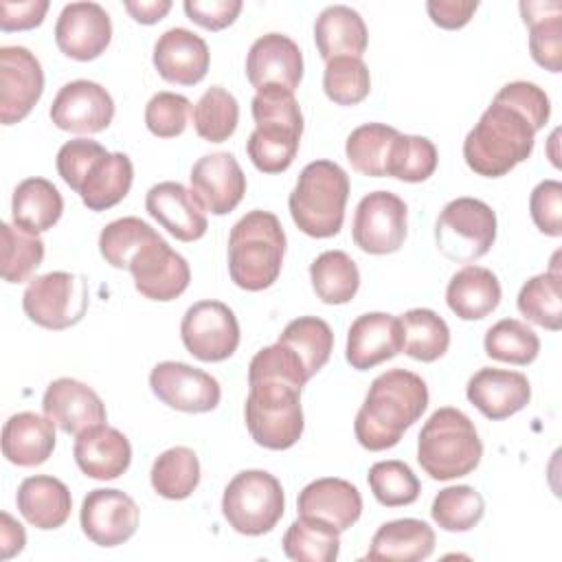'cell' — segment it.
I'll return each mask as SVG.
<instances>
[{"mask_svg": "<svg viewBox=\"0 0 562 562\" xmlns=\"http://www.w3.org/2000/svg\"><path fill=\"white\" fill-rule=\"evenodd\" d=\"M428 406L426 382L406 369H389L380 373L356 415V439L371 452L389 450L400 443Z\"/></svg>", "mask_w": 562, "mask_h": 562, "instance_id": "obj_1", "label": "cell"}, {"mask_svg": "<svg viewBox=\"0 0 562 562\" xmlns=\"http://www.w3.org/2000/svg\"><path fill=\"white\" fill-rule=\"evenodd\" d=\"M533 123L514 105L494 99L463 140L468 167L485 178L507 176L527 160L536 143Z\"/></svg>", "mask_w": 562, "mask_h": 562, "instance_id": "obj_2", "label": "cell"}, {"mask_svg": "<svg viewBox=\"0 0 562 562\" xmlns=\"http://www.w3.org/2000/svg\"><path fill=\"white\" fill-rule=\"evenodd\" d=\"M255 130L248 136L246 151L252 165L263 173L285 171L301 143L303 114L294 92L268 86L257 90L250 103Z\"/></svg>", "mask_w": 562, "mask_h": 562, "instance_id": "obj_3", "label": "cell"}, {"mask_svg": "<svg viewBox=\"0 0 562 562\" xmlns=\"http://www.w3.org/2000/svg\"><path fill=\"white\" fill-rule=\"evenodd\" d=\"M285 233L279 217L255 209L246 213L228 235V274L233 283L248 292L270 288L283 266Z\"/></svg>", "mask_w": 562, "mask_h": 562, "instance_id": "obj_4", "label": "cell"}, {"mask_svg": "<svg viewBox=\"0 0 562 562\" xmlns=\"http://www.w3.org/2000/svg\"><path fill=\"white\" fill-rule=\"evenodd\" d=\"M483 457V443L472 419L452 406L437 408L419 430L417 461L435 481L470 474Z\"/></svg>", "mask_w": 562, "mask_h": 562, "instance_id": "obj_5", "label": "cell"}, {"mask_svg": "<svg viewBox=\"0 0 562 562\" xmlns=\"http://www.w3.org/2000/svg\"><path fill=\"white\" fill-rule=\"evenodd\" d=\"M347 198L349 176L345 169L331 160H314L299 173L288 206L299 231L325 239L342 228Z\"/></svg>", "mask_w": 562, "mask_h": 562, "instance_id": "obj_6", "label": "cell"}, {"mask_svg": "<svg viewBox=\"0 0 562 562\" xmlns=\"http://www.w3.org/2000/svg\"><path fill=\"white\" fill-rule=\"evenodd\" d=\"M301 386L279 375L248 378L246 428L257 446L288 450L303 435Z\"/></svg>", "mask_w": 562, "mask_h": 562, "instance_id": "obj_7", "label": "cell"}, {"mask_svg": "<svg viewBox=\"0 0 562 562\" xmlns=\"http://www.w3.org/2000/svg\"><path fill=\"white\" fill-rule=\"evenodd\" d=\"M285 509L279 479L266 470H244L231 479L222 496L226 522L244 536H261L277 527Z\"/></svg>", "mask_w": 562, "mask_h": 562, "instance_id": "obj_8", "label": "cell"}, {"mask_svg": "<svg viewBox=\"0 0 562 562\" xmlns=\"http://www.w3.org/2000/svg\"><path fill=\"white\" fill-rule=\"evenodd\" d=\"M439 252L457 263H472L496 241V213L476 198H457L443 206L435 224Z\"/></svg>", "mask_w": 562, "mask_h": 562, "instance_id": "obj_9", "label": "cell"}, {"mask_svg": "<svg viewBox=\"0 0 562 562\" xmlns=\"http://www.w3.org/2000/svg\"><path fill=\"white\" fill-rule=\"evenodd\" d=\"M22 310L44 329H68L88 310V283L83 277L64 270L35 277L22 294Z\"/></svg>", "mask_w": 562, "mask_h": 562, "instance_id": "obj_10", "label": "cell"}, {"mask_svg": "<svg viewBox=\"0 0 562 562\" xmlns=\"http://www.w3.org/2000/svg\"><path fill=\"white\" fill-rule=\"evenodd\" d=\"M180 338L193 358L222 362L239 347V323L226 303L198 301L182 316Z\"/></svg>", "mask_w": 562, "mask_h": 562, "instance_id": "obj_11", "label": "cell"}, {"mask_svg": "<svg viewBox=\"0 0 562 562\" xmlns=\"http://www.w3.org/2000/svg\"><path fill=\"white\" fill-rule=\"evenodd\" d=\"M406 202L391 191L367 193L353 213V244L369 255H389L406 239Z\"/></svg>", "mask_w": 562, "mask_h": 562, "instance_id": "obj_12", "label": "cell"}, {"mask_svg": "<svg viewBox=\"0 0 562 562\" xmlns=\"http://www.w3.org/2000/svg\"><path fill=\"white\" fill-rule=\"evenodd\" d=\"M149 386L162 404L182 413H209L222 400L220 382L211 373L176 360L158 362L149 373Z\"/></svg>", "mask_w": 562, "mask_h": 562, "instance_id": "obj_13", "label": "cell"}, {"mask_svg": "<svg viewBox=\"0 0 562 562\" xmlns=\"http://www.w3.org/2000/svg\"><path fill=\"white\" fill-rule=\"evenodd\" d=\"M127 270L134 277V288L151 301H173L178 299L191 281L189 263L182 255L171 250V246L156 235L130 259Z\"/></svg>", "mask_w": 562, "mask_h": 562, "instance_id": "obj_14", "label": "cell"}, {"mask_svg": "<svg viewBox=\"0 0 562 562\" xmlns=\"http://www.w3.org/2000/svg\"><path fill=\"white\" fill-rule=\"evenodd\" d=\"M44 92V72L37 57L24 46L0 48V121L13 125L29 116Z\"/></svg>", "mask_w": 562, "mask_h": 562, "instance_id": "obj_15", "label": "cell"}, {"mask_svg": "<svg viewBox=\"0 0 562 562\" xmlns=\"http://www.w3.org/2000/svg\"><path fill=\"white\" fill-rule=\"evenodd\" d=\"M138 518L140 509L134 498L112 487L88 492L79 512L83 533L99 547H119L127 542L136 533Z\"/></svg>", "mask_w": 562, "mask_h": 562, "instance_id": "obj_16", "label": "cell"}, {"mask_svg": "<svg viewBox=\"0 0 562 562\" xmlns=\"http://www.w3.org/2000/svg\"><path fill=\"white\" fill-rule=\"evenodd\" d=\"M114 119V101L110 92L88 79H75L59 88L50 105V121L72 134L103 132Z\"/></svg>", "mask_w": 562, "mask_h": 562, "instance_id": "obj_17", "label": "cell"}, {"mask_svg": "<svg viewBox=\"0 0 562 562\" xmlns=\"http://www.w3.org/2000/svg\"><path fill=\"white\" fill-rule=\"evenodd\" d=\"M112 40L108 11L97 2H70L55 24L57 48L77 61L97 59Z\"/></svg>", "mask_w": 562, "mask_h": 562, "instance_id": "obj_18", "label": "cell"}, {"mask_svg": "<svg viewBox=\"0 0 562 562\" xmlns=\"http://www.w3.org/2000/svg\"><path fill=\"white\" fill-rule=\"evenodd\" d=\"M246 77L255 90L279 86L294 92L303 79V53L283 33L257 37L246 57Z\"/></svg>", "mask_w": 562, "mask_h": 562, "instance_id": "obj_19", "label": "cell"}, {"mask_svg": "<svg viewBox=\"0 0 562 562\" xmlns=\"http://www.w3.org/2000/svg\"><path fill=\"white\" fill-rule=\"evenodd\" d=\"M189 180L202 209L213 215L231 213L246 193V176L228 151H215L198 158Z\"/></svg>", "mask_w": 562, "mask_h": 562, "instance_id": "obj_20", "label": "cell"}, {"mask_svg": "<svg viewBox=\"0 0 562 562\" xmlns=\"http://www.w3.org/2000/svg\"><path fill=\"white\" fill-rule=\"evenodd\" d=\"M44 415L66 435H79L90 426L105 424L108 413L101 397L75 378L53 380L42 397Z\"/></svg>", "mask_w": 562, "mask_h": 562, "instance_id": "obj_21", "label": "cell"}, {"mask_svg": "<svg viewBox=\"0 0 562 562\" xmlns=\"http://www.w3.org/2000/svg\"><path fill=\"white\" fill-rule=\"evenodd\" d=\"M151 61L165 81L178 86H195L206 77L211 53L200 35L176 26L156 40Z\"/></svg>", "mask_w": 562, "mask_h": 562, "instance_id": "obj_22", "label": "cell"}, {"mask_svg": "<svg viewBox=\"0 0 562 562\" xmlns=\"http://www.w3.org/2000/svg\"><path fill=\"white\" fill-rule=\"evenodd\" d=\"M145 209L169 235L180 241H195L209 228L204 209L193 191L173 180L154 184L145 195Z\"/></svg>", "mask_w": 562, "mask_h": 562, "instance_id": "obj_23", "label": "cell"}, {"mask_svg": "<svg viewBox=\"0 0 562 562\" xmlns=\"http://www.w3.org/2000/svg\"><path fill=\"white\" fill-rule=\"evenodd\" d=\"M402 325L397 316L384 312H367L358 316L347 331V362L367 371L397 353H402Z\"/></svg>", "mask_w": 562, "mask_h": 562, "instance_id": "obj_24", "label": "cell"}, {"mask_svg": "<svg viewBox=\"0 0 562 562\" xmlns=\"http://www.w3.org/2000/svg\"><path fill=\"white\" fill-rule=\"evenodd\" d=\"M465 395L487 419L498 422L529 404L531 386L518 371L483 367L468 380Z\"/></svg>", "mask_w": 562, "mask_h": 562, "instance_id": "obj_25", "label": "cell"}, {"mask_svg": "<svg viewBox=\"0 0 562 562\" xmlns=\"http://www.w3.org/2000/svg\"><path fill=\"white\" fill-rule=\"evenodd\" d=\"M72 454L79 470L97 481L119 479L132 463L127 437L108 424H97L79 432Z\"/></svg>", "mask_w": 562, "mask_h": 562, "instance_id": "obj_26", "label": "cell"}, {"mask_svg": "<svg viewBox=\"0 0 562 562\" xmlns=\"http://www.w3.org/2000/svg\"><path fill=\"white\" fill-rule=\"evenodd\" d=\"M299 516L318 518L338 531L349 529L362 514V496L358 487L345 479L325 476L307 483L296 501Z\"/></svg>", "mask_w": 562, "mask_h": 562, "instance_id": "obj_27", "label": "cell"}, {"mask_svg": "<svg viewBox=\"0 0 562 562\" xmlns=\"http://www.w3.org/2000/svg\"><path fill=\"white\" fill-rule=\"evenodd\" d=\"M55 450V424L44 415L22 411L11 415L2 428V454L20 468L48 461Z\"/></svg>", "mask_w": 562, "mask_h": 562, "instance_id": "obj_28", "label": "cell"}, {"mask_svg": "<svg viewBox=\"0 0 562 562\" xmlns=\"http://www.w3.org/2000/svg\"><path fill=\"white\" fill-rule=\"evenodd\" d=\"M15 503L24 520L44 531L61 527L72 509V496L66 483L48 474L26 476L18 487Z\"/></svg>", "mask_w": 562, "mask_h": 562, "instance_id": "obj_29", "label": "cell"}, {"mask_svg": "<svg viewBox=\"0 0 562 562\" xmlns=\"http://www.w3.org/2000/svg\"><path fill=\"white\" fill-rule=\"evenodd\" d=\"M314 42L325 61L334 57H362L369 33L356 9L331 4L323 9L314 22Z\"/></svg>", "mask_w": 562, "mask_h": 562, "instance_id": "obj_30", "label": "cell"}, {"mask_svg": "<svg viewBox=\"0 0 562 562\" xmlns=\"http://www.w3.org/2000/svg\"><path fill=\"white\" fill-rule=\"evenodd\" d=\"M435 551V531L428 522L417 518H397L380 525L373 533L367 560L386 562H417Z\"/></svg>", "mask_w": 562, "mask_h": 562, "instance_id": "obj_31", "label": "cell"}, {"mask_svg": "<svg viewBox=\"0 0 562 562\" xmlns=\"http://www.w3.org/2000/svg\"><path fill=\"white\" fill-rule=\"evenodd\" d=\"M498 277L483 266L457 270L446 288V303L461 321H481L501 303Z\"/></svg>", "mask_w": 562, "mask_h": 562, "instance_id": "obj_32", "label": "cell"}, {"mask_svg": "<svg viewBox=\"0 0 562 562\" xmlns=\"http://www.w3.org/2000/svg\"><path fill=\"white\" fill-rule=\"evenodd\" d=\"M134 167L130 156L121 151H108L90 167L77 193L90 211L99 213L116 206L130 193Z\"/></svg>", "mask_w": 562, "mask_h": 562, "instance_id": "obj_33", "label": "cell"}, {"mask_svg": "<svg viewBox=\"0 0 562 562\" xmlns=\"http://www.w3.org/2000/svg\"><path fill=\"white\" fill-rule=\"evenodd\" d=\"M64 213V198L57 187L46 178H26L22 180L11 200L13 226L26 233H44L53 228Z\"/></svg>", "mask_w": 562, "mask_h": 562, "instance_id": "obj_34", "label": "cell"}, {"mask_svg": "<svg viewBox=\"0 0 562 562\" xmlns=\"http://www.w3.org/2000/svg\"><path fill=\"white\" fill-rule=\"evenodd\" d=\"M522 22L529 26V50L538 66L549 72L562 68V4L520 2Z\"/></svg>", "mask_w": 562, "mask_h": 562, "instance_id": "obj_35", "label": "cell"}, {"mask_svg": "<svg viewBox=\"0 0 562 562\" xmlns=\"http://www.w3.org/2000/svg\"><path fill=\"white\" fill-rule=\"evenodd\" d=\"M397 318L402 325V351L406 356L419 362H435L448 351L450 329L437 312L428 307H415Z\"/></svg>", "mask_w": 562, "mask_h": 562, "instance_id": "obj_36", "label": "cell"}, {"mask_svg": "<svg viewBox=\"0 0 562 562\" xmlns=\"http://www.w3.org/2000/svg\"><path fill=\"white\" fill-rule=\"evenodd\" d=\"M310 279L316 296L327 305L349 303L360 288L356 261L342 250H325L310 263Z\"/></svg>", "mask_w": 562, "mask_h": 562, "instance_id": "obj_37", "label": "cell"}, {"mask_svg": "<svg viewBox=\"0 0 562 562\" xmlns=\"http://www.w3.org/2000/svg\"><path fill=\"white\" fill-rule=\"evenodd\" d=\"M149 479L158 496L169 501H182L191 496L200 483L198 454L187 446L169 448L156 457Z\"/></svg>", "mask_w": 562, "mask_h": 562, "instance_id": "obj_38", "label": "cell"}, {"mask_svg": "<svg viewBox=\"0 0 562 562\" xmlns=\"http://www.w3.org/2000/svg\"><path fill=\"white\" fill-rule=\"evenodd\" d=\"M340 551V531L318 518L299 516L283 536V553L290 560L334 562Z\"/></svg>", "mask_w": 562, "mask_h": 562, "instance_id": "obj_39", "label": "cell"}, {"mask_svg": "<svg viewBox=\"0 0 562 562\" xmlns=\"http://www.w3.org/2000/svg\"><path fill=\"white\" fill-rule=\"evenodd\" d=\"M279 342L288 345L305 364L307 375H316L334 349L331 327L318 316H299L285 325Z\"/></svg>", "mask_w": 562, "mask_h": 562, "instance_id": "obj_40", "label": "cell"}, {"mask_svg": "<svg viewBox=\"0 0 562 562\" xmlns=\"http://www.w3.org/2000/svg\"><path fill=\"white\" fill-rule=\"evenodd\" d=\"M560 272L553 266L551 270L531 277L518 292L516 305L518 312L549 331L562 327V303H560Z\"/></svg>", "mask_w": 562, "mask_h": 562, "instance_id": "obj_41", "label": "cell"}, {"mask_svg": "<svg viewBox=\"0 0 562 562\" xmlns=\"http://www.w3.org/2000/svg\"><path fill=\"white\" fill-rule=\"evenodd\" d=\"M195 134L209 143L228 140L239 123V103L222 86H211L193 105Z\"/></svg>", "mask_w": 562, "mask_h": 562, "instance_id": "obj_42", "label": "cell"}, {"mask_svg": "<svg viewBox=\"0 0 562 562\" xmlns=\"http://www.w3.org/2000/svg\"><path fill=\"white\" fill-rule=\"evenodd\" d=\"M437 147L426 136L397 134L391 143L384 176L402 182H424L437 169Z\"/></svg>", "mask_w": 562, "mask_h": 562, "instance_id": "obj_43", "label": "cell"}, {"mask_svg": "<svg viewBox=\"0 0 562 562\" xmlns=\"http://www.w3.org/2000/svg\"><path fill=\"white\" fill-rule=\"evenodd\" d=\"M400 132L386 123H364L356 127L345 143V154L351 167L371 178H382L389 149Z\"/></svg>", "mask_w": 562, "mask_h": 562, "instance_id": "obj_44", "label": "cell"}, {"mask_svg": "<svg viewBox=\"0 0 562 562\" xmlns=\"http://www.w3.org/2000/svg\"><path fill=\"white\" fill-rule=\"evenodd\" d=\"M483 347L485 353L498 362L525 367L538 358L540 338L522 321L503 318L487 329Z\"/></svg>", "mask_w": 562, "mask_h": 562, "instance_id": "obj_45", "label": "cell"}, {"mask_svg": "<svg viewBox=\"0 0 562 562\" xmlns=\"http://www.w3.org/2000/svg\"><path fill=\"white\" fill-rule=\"evenodd\" d=\"M485 514L483 496L470 485H452L439 490L432 501L430 516L446 531H470Z\"/></svg>", "mask_w": 562, "mask_h": 562, "instance_id": "obj_46", "label": "cell"}, {"mask_svg": "<svg viewBox=\"0 0 562 562\" xmlns=\"http://www.w3.org/2000/svg\"><path fill=\"white\" fill-rule=\"evenodd\" d=\"M158 233L140 217H121L110 222L99 235V252L112 268L127 270L130 259Z\"/></svg>", "mask_w": 562, "mask_h": 562, "instance_id": "obj_47", "label": "cell"}, {"mask_svg": "<svg viewBox=\"0 0 562 562\" xmlns=\"http://www.w3.org/2000/svg\"><path fill=\"white\" fill-rule=\"evenodd\" d=\"M367 481L375 501L384 507L411 505L417 501L422 490L415 472L404 461L397 459L373 463L369 468Z\"/></svg>", "mask_w": 562, "mask_h": 562, "instance_id": "obj_48", "label": "cell"}, {"mask_svg": "<svg viewBox=\"0 0 562 562\" xmlns=\"http://www.w3.org/2000/svg\"><path fill=\"white\" fill-rule=\"evenodd\" d=\"M323 90L338 105H358L371 90L369 68L360 57H334L323 72Z\"/></svg>", "mask_w": 562, "mask_h": 562, "instance_id": "obj_49", "label": "cell"}, {"mask_svg": "<svg viewBox=\"0 0 562 562\" xmlns=\"http://www.w3.org/2000/svg\"><path fill=\"white\" fill-rule=\"evenodd\" d=\"M2 279L7 283L26 281L44 259V241L18 226L2 224Z\"/></svg>", "mask_w": 562, "mask_h": 562, "instance_id": "obj_50", "label": "cell"}, {"mask_svg": "<svg viewBox=\"0 0 562 562\" xmlns=\"http://www.w3.org/2000/svg\"><path fill=\"white\" fill-rule=\"evenodd\" d=\"M191 114V101L178 92H156L145 105V125L158 138L180 136Z\"/></svg>", "mask_w": 562, "mask_h": 562, "instance_id": "obj_51", "label": "cell"}, {"mask_svg": "<svg viewBox=\"0 0 562 562\" xmlns=\"http://www.w3.org/2000/svg\"><path fill=\"white\" fill-rule=\"evenodd\" d=\"M105 154L108 149L97 140L72 138L64 143L57 151V173L72 191H77L90 167Z\"/></svg>", "mask_w": 562, "mask_h": 562, "instance_id": "obj_52", "label": "cell"}, {"mask_svg": "<svg viewBox=\"0 0 562 562\" xmlns=\"http://www.w3.org/2000/svg\"><path fill=\"white\" fill-rule=\"evenodd\" d=\"M529 213L540 233L549 237H560L562 235V184L558 180L538 182L529 198Z\"/></svg>", "mask_w": 562, "mask_h": 562, "instance_id": "obj_53", "label": "cell"}, {"mask_svg": "<svg viewBox=\"0 0 562 562\" xmlns=\"http://www.w3.org/2000/svg\"><path fill=\"white\" fill-rule=\"evenodd\" d=\"M494 99H501L514 108H518L531 123L536 130H542L549 121V114H551V103H549V97L547 92L531 83V81H512V83H505Z\"/></svg>", "mask_w": 562, "mask_h": 562, "instance_id": "obj_54", "label": "cell"}, {"mask_svg": "<svg viewBox=\"0 0 562 562\" xmlns=\"http://www.w3.org/2000/svg\"><path fill=\"white\" fill-rule=\"evenodd\" d=\"M241 11V0H187L184 13L191 22L206 31L231 26Z\"/></svg>", "mask_w": 562, "mask_h": 562, "instance_id": "obj_55", "label": "cell"}, {"mask_svg": "<svg viewBox=\"0 0 562 562\" xmlns=\"http://www.w3.org/2000/svg\"><path fill=\"white\" fill-rule=\"evenodd\" d=\"M48 11V0H22L0 2V29L4 33L9 31H29L44 22V15Z\"/></svg>", "mask_w": 562, "mask_h": 562, "instance_id": "obj_56", "label": "cell"}, {"mask_svg": "<svg viewBox=\"0 0 562 562\" xmlns=\"http://www.w3.org/2000/svg\"><path fill=\"white\" fill-rule=\"evenodd\" d=\"M476 9H479V2L474 0H428L426 2V11L430 20L437 26L448 31L465 26L472 20Z\"/></svg>", "mask_w": 562, "mask_h": 562, "instance_id": "obj_57", "label": "cell"}, {"mask_svg": "<svg viewBox=\"0 0 562 562\" xmlns=\"http://www.w3.org/2000/svg\"><path fill=\"white\" fill-rule=\"evenodd\" d=\"M2 525H0V558L9 560L15 553H20L26 544V533L20 522H15L7 512H2Z\"/></svg>", "mask_w": 562, "mask_h": 562, "instance_id": "obj_58", "label": "cell"}, {"mask_svg": "<svg viewBox=\"0 0 562 562\" xmlns=\"http://www.w3.org/2000/svg\"><path fill=\"white\" fill-rule=\"evenodd\" d=\"M123 7L140 24H156L171 11L169 0H125Z\"/></svg>", "mask_w": 562, "mask_h": 562, "instance_id": "obj_59", "label": "cell"}]
</instances>
